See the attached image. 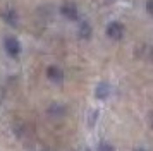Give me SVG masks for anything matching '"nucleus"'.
<instances>
[{
  "label": "nucleus",
  "mask_w": 153,
  "mask_h": 151,
  "mask_svg": "<svg viewBox=\"0 0 153 151\" xmlns=\"http://www.w3.org/2000/svg\"><path fill=\"white\" fill-rule=\"evenodd\" d=\"M4 47H5V52H7L10 57H17V55H19V52H21V45H19V41L16 40V38H12V36L5 38V41H4Z\"/></svg>",
  "instance_id": "obj_1"
},
{
  "label": "nucleus",
  "mask_w": 153,
  "mask_h": 151,
  "mask_svg": "<svg viewBox=\"0 0 153 151\" xmlns=\"http://www.w3.org/2000/svg\"><path fill=\"white\" fill-rule=\"evenodd\" d=\"M122 34H124V27L120 22H110L108 26H107V36L112 38V40H120L122 38Z\"/></svg>",
  "instance_id": "obj_2"
},
{
  "label": "nucleus",
  "mask_w": 153,
  "mask_h": 151,
  "mask_svg": "<svg viewBox=\"0 0 153 151\" xmlns=\"http://www.w3.org/2000/svg\"><path fill=\"white\" fill-rule=\"evenodd\" d=\"M47 76H48V79L52 82H55V84H60L64 79V74L62 70L57 67V65H52V67H48V70H47Z\"/></svg>",
  "instance_id": "obj_3"
},
{
  "label": "nucleus",
  "mask_w": 153,
  "mask_h": 151,
  "mask_svg": "<svg viewBox=\"0 0 153 151\" xmlns=\"http://www.w3.org/2000/svg\"><path fill=\"white\" fill-rule=\"evenodd\" d=\"M60 12L67 17V19H71V21H76L77 19V7L74 5V4H64L62 5V9H60Z\"/></svg>",
  "instance_id": "obj_4"
},
{
  "label": "nucleus",
  "mask_w": 153,
  "mask_h": 151,
  "mask_svg": "<svg viewBox=\"0 0 153 151\" xmlns=\"http://www.w3.org/2000/svg\"><path fill=\"white\" fill-rule=\"evenodd\" d=\"M95 95H97V98H100V100L108 98V95H110V86H108L107 82H100L97 86V89H95Z\"/></svg>",
  "instance_id": "obj_5"
},
{
  "label": "nucleus",
  "mask_w": 153,
  "mask_h": 151,
  "mask_svg": "<svg viewBox=\"0 0 153 151\" xmlns=\"http://www.w3.org/2000/svg\"><path fill=\"white\" fill-rule=\"evenodd\" d=\"M79 36H81V38H90L91 36V26L88 22H83V24L79 26Z\"/></svg>",
  "instance_id": "obj_6"
},
{
  "label": "nucleus",
  "mask_w": 153,
  "mask_h": 151,
  "mask_svg": "<svg viewBox=\"0 0 153 151\" xmlns=\"http://www.w3.org/2000/svg\"><path fill=\"white\" fill-rule=\"evenodd\" d=\"M98 151H114V148H112L110 144L103 143V144H100V148H98Z\"/></svg>",
  "instance_id": "obj_7"
},
{
  "label": "nucleus",
  "mask_w": 153,
  "mask_h": 151,
  "mask_svg": "<svg viewBox=\"0 0 153 151\" xmlns=\"http://www.w3.org/2000/svg\"><path fill=\"white\" fill-rule=\"evenodd\" d=\"M146 12L152 14V0H148V4H146Z\"/></svg>",
  "instance_id": "obj_8"
},
{
  "label": "nucleus",
  "mask_w": 153,
  "mask_h": 151,
  "mask_svg": "<svg viewBox=\"0 0 153 151\" xmlns=\"http://www.w3.org/2000/svg\"><path fill=\"white\" fill-rule=\"evenodd\" d=\"M138 151H145V150H138Z\"/></svg>",
  "instance_id": "obj_9"
}]
</instances>
